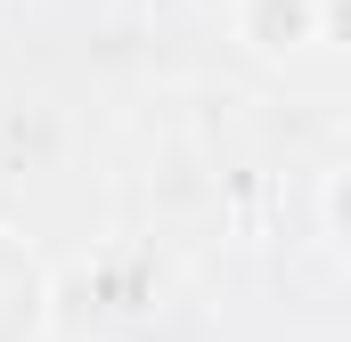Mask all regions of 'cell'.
Returning <instances> with one entry per match:
<instances>
[{"label":"cell","instance_id":"1","mask_svg":"<svg viewBox=\"0 0 351 342\" xmlns=\"http://www.w3.org/2000/svg\"><path fill=\"white\" fill-rule=\"evenodd\" d=\"M41 318H49V277H41V261L0 228V342H33Z\"/></svg>","mask_w":351,"mask_h":342},{"label":"cell","instance_id":"2","mask_svg":"<svg viewBox=\"0 0 351 342\" xmlns=\"http://www.w3.org/2000/svg\"><path fill=\"white\" fill-rule=\"evenodd\" d=\"M327 237L351 253V171H335V179H327Z\"/></svg>","mask_w":351,"mask_h":342}]
</instances>
